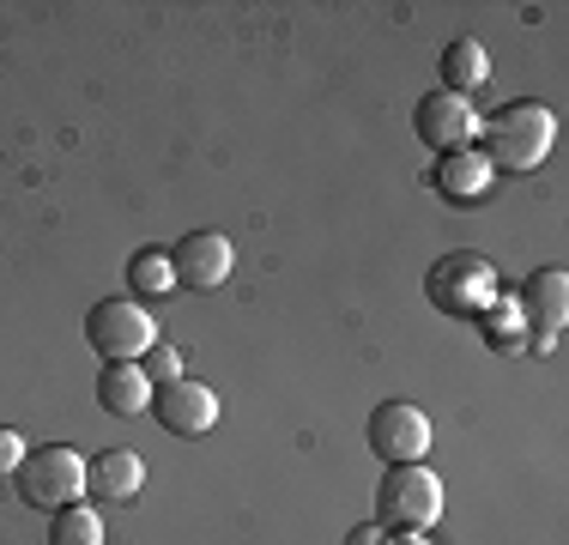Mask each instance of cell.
Returning <instances> with one entry per match:
<instances>
[{
	"label": "cell",
	"instance_id": "cell-1",
	"mask_svg": "<svg viewBox=\"0 0 569 545\" xmlns=\"http://www.w3.org/2000/svg\"><path fill=\"white\" fill-rule=\"evenodd\" d=\"M558 146V116H551L539 98H515L503 109L485 116V164L491 170H539Z\"/></svg>",
	"mask_w": 569,
	"mask_h": 545
},
{
	"label": "cell",
	"instance_id": "cell-2",
	"mask_svg": "<svg viewBox=\"0 0 569 545\" xmlns=\"http://www.w3.org/2000/svg\"><path fill=\"white\" fill-rule=\"evenodd\" d=\"M437 515H442V479L425 460L382 473V490H376V527L382 534H425Z\"/></svg>",
	"mask_w": 569,
	"mask_h": 545
},
{
	"label": "cell",
	"instance_id": "cell-3",
	"mask_svg": "<svg viewBox=\"0 0 569 545\" xmlns=\"http://www.w3.org/2000/svg\"><path fill=\"white\" fill-rule=\"evenodd\" d=\"M12 485H19V497L31 503V509H67V503L86 497V455L67 443H49V448H24L19 473H12Z\"/></svg>",
	"mask_w": 569,
	"mask_h": 545
},
{
	"label": "cell",
	"instance_id": "cell-4",
	"mask_svg": "<svg viewBox=\"0 0 569 545\" xmlns=\"http://www.w3.org/2000/svg\"><path fill=\"white\" fill-rule=\"evenodd\" d=\"M86 339H91V351H103L110 364H140L146 351L158 346V321H152V309L133 304V297H103L86 316Z\"/></svg>",
	"mask_w": 569,
	"mask_h": 545
},
{
	"label": "cell",
	"instance_id": "cell-5",
	"mask_svg": "<svg viewBox=\"0 0 569 545\" xmlns=\"http://www.w3.org/2000/svg\"><path fill=\"white\" fill-rule=\"evenodd\" d=\"M425 291H430V304L449 309V316H485V309L497 304V267L472 249H455L430 267Z\"/></svg>",
	"mask_w": 569,
	"mask_h": 545
},
{
	"label": "cell",
	"instance_id": "cell-6",
	"mask_svg": "<svg viewBox=\"0 0 569 545\" xmlns=\"http://www.w3.org/2000/svg\"><path fill=\"white\" fill-rule=\"evenodd\" d=\"M363 436H370V448L382 455V467H406V460H425L430 418H425V406H412V400H382L370 413V425H363Z\"/></svg>",
	"mask_w": 569,
	"mask_h": 545
},
{
	"label": "cell",
	"instance_id": "cell-7",
	"mask_svg": "<svg viewBox=\"0 0 569 545\" xmlns=\"http://www.w3.org/2000/svg\"><path fill=\"white\" fill-rule=\"evenodd\" d=\"M170 255V279L182 285V291H219L230 279V267H237V249H230L224 230H188V237H176Z\"/></svg>",
	"mask_w": 569,
	"mask_h": 545
},
{
	"label": "cell",
	"instance_id": "cell-8",
	"mask_svg": "<svg viewBox=\"0 0 569 545\" xmlns=\"http://www.w3.org/2000/svg\"><path fill=\"white\" fill-rule=\"evenodd\" d=\"M152 418L164 425L170 436H207L219 425V394L194 376H176L164 388H152Z\"/></svg>",
	"mask_w": 569,
	"mask_h": 545
},
{
	"label": "cell",
	"instance_id": "cell-9",
	"mask_svg": "<svg viewBox=\"0 0 569 545\" xmlns=\"http://www.w3.org/2000/svg\"><path fill=\"white\" fill-rule=\"evenodd\" d=\"M412 128L418 140L430 146V152H460V146L479 133V109H472L467 98H455V91H425L412 109Z\"/></svg>",
	"mask_w": 569,
	"mask_h": 545
},
{
	"label": "cell",
	"instance_id": "cell-10",
	"mask_svg": "<svg viewBox=\"0 0 569 545\" xmlns=\"http://www.w3.org/2000/svg\"><path fill=\"white\" fill-rule=\"evenodd\" d=\"M146 490V460L133 448H103L98 460H86V497L98 503H133Z\"/></svg>",
	"mask_w": 569,
	"mask_h": 545
},
{
	"label": "cell",
	"instance_id": "cell-11",
	"mask_svg": "<svg viewBox=\"0 0 569 545\" xmlns=\"http://www.w3.org/2000/svg\"><path fill=\"white\" fill-rule=\"evenodd\" d=\"M497 182V170L485 164L479 146H460V152H442L437 158V195L455 200V207H472V200H485Z\"/></svg>",
	"mask_w": 569,
	"mask_h": 545
},
{
	"label": "cell",
	"instance_id": "cell-12",
	"mask_svg": "<svg viewBox=\"0 0 569 545\" xmlns=\"http://www.w3.org/2000/svg\"><path fill=\"white\" fill-rule=\"evenodd\" d=\"M521 321L533 327V334H558L563 316H569V279H563V267H539L533 279L521 285Z\"/></svg>",
	"mask_w": 569,
	"mask_h": 545
},
{
	"label": "cell",
	"instance_id": "cell-13",
	"mask_svg": "<svg viewBox=\"0 0 569 545\" xmlns=\"http://www.w3.org/2000/svg\"><path fill=\"white\" fill-rule=\"evenodd\" d=\"M98 406L116 418H140L152 406V382L140 376V364H103L98 376Z\"/></svg>",
	"mask_w": 569,
	"mask_h": 545
},
{
	"label": "cell",
	"instance_id": "cell-14",
	"mask_svg": "<svg viewBox=\"0 0 569 545\" xmlns=\"http://www.w3.org/2000/svg\"><path fill=\"white\" fill-rule=\"evenodd\" d=\"M485 79H491V54H485V43H472V37H455V43L442 49V91L467 98V91L485 86Z\"/></svg>",
	"mask_w": 569,
	"mask_h": 545
},
{
	"label": "cell",
	"instance_id": "cell-15",
	"mask_svg": "<svg viewBox=\"0 0 569 545\" xmlns=\"http://www.w3.org/2000/svg\"><path fill=\"white\" fill-rule=\"evenodd\" d=\"M49 545H103L98 509H86V503H67V509H56V522H49Z\"/></svg>",
	"mask_w": 569,
	"mask_h": 545
},
{
	"label": "cell",
	"instance_id": "cell-16",
	"mask_svg": "<svg viewBox=\"0 0 569 545\" xmlns=\"http://www.w3.org/2000/svg\"><path fill=\"white\" fill-rule=\"evenodd\" d=\"M128 285H133V291H140V297H158V291H170V255L164 249H140V255H133V261H128Z\"/></svg>",
	"mask_w": 569,
	"mask_h": 545
},
{
	"label": "cell",
	"instance_id": "cell-17",
	"mask_svg": "<svg viewBox=\"0 0 569 545\" xmlns=\"http://www.w3.org/2000/svg\"><path fill=\"white\" fill-rule=\"evenodd\" d=\"M140 376L152 382V388H164V382H176V376H182V351L158 339V346H152V351H146V358H140Z\"/></svg>",
	"mask_w": 569,
	"mask_h": 545
},
{
	"label": "cell",
	"instance_id": "cell-18",
	"mask_svg": "<svg viewBox=\"0 0 569 545\" xmlns=\"http://www.w3.org/2000/svg\"><path fill=\"white\" fill-rule=\"evenodd\" d=\"M19 460H24V436L12 430V425H0V479H12V473H19Z\"/></svg>",
	"mask_w": 569,
	"mask_h": 545
},
{
	"label": "cell",
	"instance_id": "cell-19",
	"mask_svg": "<svg viewBox=\"0 0 569 545\" xmlns=\"http://www.w3.org/2000/svg\"><path fill=\"white\" fill-rule=\"evenodd\" d=\"M346 545H388V534L376 522H363V527H351V534H346Z\"/></svg>",
	"mask_w": 569,
	"mask_h": 545
},
{
	"label": "cell",
	"instance_id": "cell-20",
	"mask_svg": "<svg viewBox=\"0 0 569 545\" xmlns=\"http://www.w3.org/2000/svg\"><path fill=\"white\" fill-rule=\"evenodd\" d=\"M388 545H425V539H418V534H400V539H388Z\"/></svg>",
	"mask_w": 569,
	"mask_h": 545
}]
</instances>
